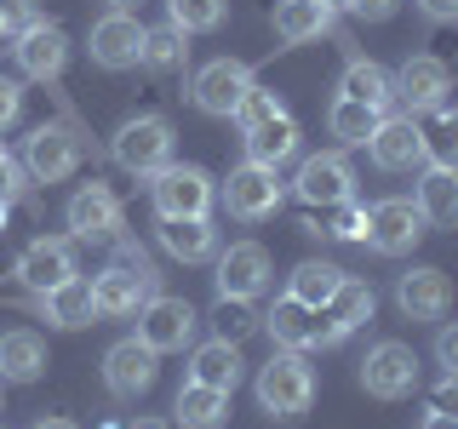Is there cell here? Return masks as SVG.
Wrapping results in <instances>:
<instances>
[{"label":"cell","instance_id":"cell-19","mask_svg":"<svg viewBox=\"0 0 458 429\" xmlns=\"http://www.w3.org/2000/svg\"><path fill=\"white\" fill-rule=\"evenodd\" d=\"M395 304H401V315H412V321H441L447 304H453V281L441 275V269L419 264L395 281Z\"/></svg>","mask_w":458,"mask_h":429},{"label":"cell","instance_id":"cell-47","mask_svg":"<svg viewBox=\"0 0 458 429\" xmlns=\"http://www.w3.org/2000/svg\"><path fill=\"white\" fill-rule=\"evenodd\" d=\"M419 12L429 23H458V0H419Z\"/></svg>","mask_w":458,"mask_h":429},{"label":"cell","instance_id":"cell-50","mask_svg":"<svg viewBox=\"0 0 458 429\" xmlns=\"http://www.w3.org/2000/svg\"><path fill=\"white\" fill-rule=\"evenodd\" d=\"M35 429H75V424H69V418H40Z\"/></svg>","mask_w":458,"mask_h":429},{"label":"cell","instance_id":"cell-3","mask_svg":"<svg viewBox=\"0 0 458 429\" xmlns=\"http://www.w3.org/2000/svg\"><path fill=\"white\" fill-rule=\"evenodd\" d=\"M195 326H200V315H195L190 298H166V292H155V298H143V309H138V338L149 343L155 355L190 349V343H195Z\"/></svg>","mask_w":458,"mask_h":429},{"label":"cell","instance_id":"cell-30","mask_svg":"<svg viewBox=\"0 0 458 429\" xmlns=\"http://www.w3.org/2000/svg\"><path fill=\"white\" fill-rule=\"evenodd\" d=\"M419 212H424V223H436V229H458V172L447 166H424V178H419Z\"/></svg>","mask_w":458,"mask_h":429},{"label":"cell","instance_id":"cell-22","mask_svg":"<svg viewBox=\"0 0 458 429\" xmlns=\"http://www.w3.org/2000/svg\"><path fill=\"white\" fill-rule=\"evenodd\" d=\"M241 372H247V361H241V343H229V338L195 343V355H190V383H207V390L235 395Z\"/></svg>","mask_w":458,"mask_h":429},{"label":"cell","instance_id":"cell-24","mask_svg":"<svg viewBox=\"0 0 458 429\" xmlns=\"http://www.w3.org/2000/svg\"><path fill=\"white\" fill-rule=\"evenodd\" d=\"M264 326H269V338H276L281 349H315V343H321V309L298 304L293 292L264 315Z\"/></svg>","mask_w":458,"mask_h":429},{"label":"cell","instance_id":"cell-4","mask_svg":"<svg viewBox=\"0 0 458 429\" xmlns=\"http://www.w3.org/2000/svg\"><path fill=\"white\" fill-rule=\"evenodd\" d=\"M114 161L126 172H138V178H155L166 161H172V121L166 114H138V121H126L121 132H114Z\"/></svg>","mask_w":458,"mask_h":429},{"label":"cell","instance_id":"cell-11","mask_svg":"<svg viewBox=\"0 0 458 429\" xmlns=\"http://www.w3.org/2000/svg\"><path fill=\"white\" fill-rule=\"evenodd\" d=\"M367 155H372L378 172H419V166H429L424 161V132H419L412 114H384L372 143H367Z\"/></svg>","mask_w":458,"mask_h":429},{"label":"cell","instance_id":"cell-28","mask_svg":"<svg viewBox=\"0 0 458 429\" xmlns=\"http://www.w3.org/2000/svg\"><path fill=\"white\" fill-rule=\"evenodd\" d=\"M47 372V338L18 326V332H0V378L6 383H35Z\"/></svg>","mask_w":458,"mask_h":429},{"label":"cell","instance_id":"cell-5","mask_svg":"<svg viewBox=\"0 0 458 429\" xmlns=\"http://www.w3.org/2000/svg\"><path fill=\"white\" fill-rule=\"evenodd\" d=\"M149 200H155V212H161V218H207V212H212V178L200 166L166 161L149 178Z\"/></svg>","mask_w":458,"mask_h":429},{"label":"cell","instance_id":"cell-25","mask_svg":"<svg viewBox=\"0 0 458 429\" xmlns=\"http://www.w3.org/2000/svg\"><path fill=\"white\" fill-rule=\"evenodd\" d=\"M338 97L390 114V104H395V75H384L372 57H350V63H344V80H338Z\"/></svg>","mask_w":458,"mask_h":429},{"label":"cell","instance_id":"cell-14","mask_svg":"<svg viewBox=\"0 0 458 429\" xmlns=\"http://www.w3.org/2000/svg\"><path fill=\"white\" fill-rule=\"evenodd\" d=\"M64 218L81 240H114L121 235V195H114L109 183H81V189L69 195Z\"/></svg>","mask_w":458,"mask_h":429},{"label":"cell","instance_id":"cell-43","mask_svg":"<svg viewBox=\"0 0 458 429\" xmlns=\"http://www.w3.org/2000/svg\"><path fill=\"white\" fill-rule=\"evenodd\" d=\"M429 412H453L458 418V372H447V378L429 390Z\"/></svg>","mask_w":458,"mask_h":429},{"label":"cell","instance_id":"cell-37","mask_svg":"<svg viewBox=\"0 0 458 429\" xmlns=\"http://www.w3.org/2000/svg\"><path fill=\"white\" fill-rule=\"evenodd\" d=\"M229 12V0H166V23L183 29V35H207V29H218Z\"/></svg>","mask_w":458,"mask_h":429},{"label":"cell","instance_id":"cell-44","mask_svg":"<svg viewBox=\"0 0 458 429\" xmlns=\"http://www.w3.org/2000/svg\"><path fill=\"white\" fill-rule=\"evenodd\" d=\"M18 114H23V92H18V80H0V132H6Z\"/></svg>","mask_w":458,"mask_h":429},{"label":"cell","instance_id":"cell-52","mask_svg":"<svg viewBox=\"0 0 458 429\" xmlns=\"http://www.w3.org/2000/svg\"><path fill=\"white\" fill-rule=\"evenodd\" d=\"M6 218H12V206H6V200H0V235H6Z\"/></svg>","mask_w":458,"mask_h":429},{"label":"cell","instance_id":"cell-26","mask_svg":"<svg viewBox=\"0 0 458 429\" xmlns=\"http://www.w3.org/2000/svg\"><path fill=\"white\" fill-rule=\"evenodd\" d=\"M298 143H304V126L281 109V114H269L264 126H252V132H247V161L281 166V161H293V155H298Z\"/></svg>","mask_w":458,"mask_h":429},{"label":"cell","instance_id":"cell-46","mask_svg":"<svg viewBox=\"0 0 458 429\" xmlns=\"http://www.w3.org/2000/svg\"><path fill=\"white\" fill-rule=\"evenodd\" d=\"M436 361L458 372V326H441V338H436Z\"/></svg>","mask_w":458,"mask_h":429},{"label":"cell","instance_id":"cell-1","mask_svg":"<svg viewBox=\"0 0 458 429\" xmlns=\"http://www.w3.org/2000/svg\"><path fill=\"white\" fill-rule=\"evenodd\" d=\"M315 400V366L304 349H281L269 366H258V407L269 418H304Z\"/></svg>","mask_w":458,"mask_h":429},{"label":"cell","instance_id":"cell-42","mask_svg":"<svg viewBox=\"0 0 458 429\" xmlns=\"http://www.w3.org/2000/svg\"><path fill=\"white\" fill-rule=\"evenodd\" d=\"M23 178H29V172H23L18 161H12V155H0V200H6V206L23 195Z\"/></svg>","mask_w":458,"mask_h":429},{"label":"cell","instance_id":"cell-15","mask_svg":"<svg viewBox=\"0 0 458 429\" xmlns=\"http://www.w3.org/2000/svg\"><path fill=\"white\" fill-rule=\"evenodd\" d=\"M264 286H269V252L258 247V240H235V247L218 252V298L252 304Z\"/></svg>","mask_w":458,"mask_h":429},{"label":"cell","instance_id":"cell-51","mask_svg":"<svg viewBox=\"0 0 458 429\" xmlns=\"http://www.w3.org/2000/svg\"><path fill=\"white\" fill-rule=\"evenodd\" d=\"M138 6V0H109V12H132Z\"/></svg>","mask_w":458,"mask_h":429},{"label":"cell","instance_id":"cell-2","mask_svg":"<svg viewBox=\"0 0 458 429\" xmlns=\"http://www.w3.org/2000/svg\"><path fill=\"white\" fill-rule=\"evenodd\" d=\"M424 229L429 223H424V212H419L412 195H384V200L367 206V247L384 252V257H407L424 240Z\"/></svg>","mask_w":458,"mask_h":429},{"label":"cell","instance_id":"cell-32","mask_svg":"<svg viewBox=\"0 0 458 429\" xmlns=\"http://www.w3.org/2000/svg\"><path fill=\"white\" fill-rule=\"evenodd\" d=\"M419 132H424V161L458 172V109L447 104L429 109V121H419Z\"/></svg>","mask_w":458,"mask_h":429},{"label":"cell","instance_id":"cell-17","mask_svg":"<svg viewBox=\"0 0 458 429\" xmlns=\"http://www.w3.org/2000/svg\"><path fill=\"white\" fill-rule=\"evenodd\" d=\"M293 189H298L304 206H333V200L355 195V172H350V161H344L338 149H327V155H310V161L298 166Z\"/></svg>","mask_w":458,"mask_h":429},{"label":"cell","instance_id":"cell-55","mask_svg":"<svg viewBox=\"0 0 458 429\" xmlns=\"http://www.w3.org/2000/svg\"><path fill=\"white\" fill-rule=\"evenodd\" d=\"M104 429H121V424H104Z\"/></svg>","mask_w":458,"mask_h":429},{"label":"cell","instance_id":"cell-41","mask_svg":"<svg viewBox=\"0 0 458 429\" xmlns=\"http://www.w3.org/2000/svg\"><path fill=\"white\" fill-rule=\"evenodd\" d=\"M114 264H121V269H132V275H143V281H155L149 252H143L138 240H126V235H114Z\"/></svg>","mask_w":458,"mask_h":429},{"label":"cell","instance_id":"cell-10","mask_svg":"<svg viewBox=\"0 0 458 429\" xmlns=\"http://www.w3.org/2000/svg\"><path fill=\"white\" fill-rule=\"evenodd\" d=\"M86 52H92L98 69H138L143 57V23L132 18V12H104V18L92 23V40H86Z\"/></svg>","mask_w":458,"mask_h":429},{"label":"cell","instance_id":"cell-29","mask_svg":"<svg viewBox=\"0 0 458 429\" xmlns=\"http://www.w3.org/2000/svg\"><path fill=\"white\" fill-rule=\"evenodd\" d=\"M161 247L178 264H207V257H218V229L207 218H161Z\"/></svg>","mask_w":458,"mask_h":429},{"label":"cell","instance_id":"cell-48","mask_svg":"<svg viewBox=\"0 0 458 429\" xmlns=\"http://www.w3.org/2000/svg\"><path fill=\"white\" fill-rule=\"evenodd\" d=\"M424 429H458L453 412H424Z\"/></svg>","mask_w":458,"mask_h":429},{"label":"cell","instance_id":"cell-13","mask_svg":"<svg viewBox=\"0 0 458 429\" xmlns=\"http://www.w3.org/2000/svg\"><path fill=\"white\" fill-rule=\"evenodd\" d=\"M447 92H453V69L441 63V57H407L401 63V75H395V97L407 104V114H429V109H441L447 104Z\"/></svg>","mask_w":458,"mask_h":429},{"label":"cell","instance_id":"cell-49","mask_svg":"<svg viewBox=\"0 0 458 429\" xmlns=\"http://www.w3.org/2000/svg\"><path fill=\"white\" fill-rule=\"evenodd\" d=\"M126 429H172V424H161V418H138V424H126Z\"/></svg>","mask_w":458,"mask_h":429},{"label":"cell","instance_id":"cell-36","mask_svg":"<svg viewBox=\"0 0 458 429\" xmlns=\"http://www.w3.org/2000/svg\"><path fill=\"white\" fill-rule=\"evenodd\" d=\"M338 281H344V269H333V264H321V257H310V264H298V269H293V286H286V292H293L298 304L321 309L327 298L338 292Z\"/></svg>","mask_w":458,"mask_h":429},{"label":"cell","instance_id":"cell-53","mask_svg":"<svg viewBox=\"0 0 458 429\" xmlns=\"http://www.w3.org/2000/svg\"><path fill=\"white\" fill-rule=\"evenodd\" d=\"M321 6H333V12H350V0H321Z\"/></svg>","mask_w":458,"mask_h":429},{"label":"cell","instance_id":"cell-9","mask_svg":"<svg viewBox=\"0 0 458 429\" xmlns=\"http://www.w3.org/2000/svg\"><path fill=\"white\" fill-rule=\"evenodd\" d=\"M224 206H229V218H241V223H258V218H276L281 212V178H276V166H235L229 172V183H224Z\"/></svg>","mask_w":458,"mask_h":429},{"label":"cell","instance_id":"cell-6","mask_svg":"<svg viewBox=\"0 0 458 429\" xmlns=\"http://www.w3.org/2000/svg\"><path fill=\"white\" fill-rule=\"evenodd\" d=\"M247 92H252V69L235 63V57H212V63H200L195 80H190L195 109L200 114H218V121H235V109H241V97H247Z\"/></svg>","mask_w":458,"mask_h":429},{"label":"cell","instance_id":"cell-35","mask_svg":"<svg viewBox=\"0 0 458 429\" xmlns=\"http://www.w3.org/2000/svg\"><path fill=\"white\" fill-rule=\"evenodd\" d=\"M384 114L367 109V104H350V97H333V109H327V126H333L338 143H350V149H367L372 132H378Z\"/></svg>","mask_w":458,"mask_h":429},{"label":"cell","instance_id":"cell-56","mask_svg":"<svg viewBox=\"0 0 458 429\" xmlns=\"http://www.w3.org/2000/svg\"><path fill=\"white\" fill-rule=\"evenodd\" d=\"M0 40H6V29H0Z\"/></svg>","mask_w":458,"mask_h":429},{"label":"cell","instance_id":"cell-57","mask_svg":"<svg viewBox=\"0 0 458 429\" xmlns=\"http://www.w3.org/2000/svg\"><path fill=\"white\" fill-rule=\"evenodd\" d=\"M0 155H6V149H0Z\"/></svg>","mask_w":458,"mask_h":429},{"label":"cell","instance_id":"cell-34","mask_svg":"<svg viewBox=\"0 0 458 429\" xmlns=\"http://www.w3.org/2000/svg\"><path fill=\"white\" fill-rule=\"evenodd\" d=\"M310 235H327V240H367V206H355V200L310 206Z\"/></svg>","mask_w":458,"mask_h":429},{"label":"cell","instance_id":"cell-20","mask_svg":"<svg viewBox=\"0 0 458 429\" xmlns=\"http://www.w3.org/2000/svg\"><path fill=\"white\" fill-rule=\"evenodd\" d=\"M143 298H155V281H143V275H132V269H121V264H109L104 275H92V304H98L104 321H126V315H138Z\"/></svg>","mask_w":458,"mask_h":429},{"label":"cell","instance_id":"cell-39","mask_svg":"<svg viewBox=\"0 0 458 429\" xmlns=\"http://www.w3.org/2000/svg\"><path fill=\"white\" fill-rule=\"evenodd\" d=\"M212 321H218V338H229V343H241L258 326V315L241 304V298H218V315H212Z\"/></svg>","mask_w":458,"mask_h":429},{"label":"cell","instance_id":"cell-33","mask_svg":"<svg viewBox=\"0 0 458 429\" xmlns=\"http://www.w3.org/2000/svg\"><path fill=\"white\" fill-rule=\"evenodd\" d=\"M183 29H172V23H161V29H143V57L138 63L143 69H155V75H178L183 63H190V46H183Z\"/></svg>","mask_w":458,"mask_h":429},{"label":"cell","instance_id":"cell-23","mask_svg":"<svg viewBox=\"0 0 458 429\" xmlns=\"http://www.w3.org/2000/svg\"><path fill=\"white\" fill-rule=\"evenodd\" d=\"M40 315H47L52 326H64V332H81V326L98 321V304H92V281L69 275L64 286H52V292H40Z\"/></svg>","mask_w":458,"mask_h":429},{"label":"cell","instance_id":"cell-16","mask_svg":"<svg viewBox=\"0 0 458 429\" xmlns=\"http://www.w3.org/2000/svg\"><path fill=\"white\" fill-rule=\"evenodd\" d=\"M12 57H18V69L29 80H57L69 63V35L57 23L40 18L35 29H23V35H12Z\"/></svg>","mask_w":458,"mask_h":429},{"label":"cell","instance_id":"cell-38","mask_svg":"<svg viewBox=\"0 0 458 429\" xmlns=\"http://www.w3.org/2000/svg\"><path fill=\"white\" fill-rule=\"evenodd\" d=\"M281 109H286V104H281L276 92H264V86H252V92L241 97V109H235V126H241V132H252V126H264L269 114H281Z\"/></svg>","mask_w":458,"mask_h":429},{"label":"cell","instance_id":"cell-21","mask_svg":"<svg viewBox=\"0 0 458 429\" xmlns=\"http://www.w3.org/2000/svg\"><path fill=\"white\" fill-rule=\"evenodd\" d=\"M69 275H75V247H69V240H47V235H40L35 240V247H29L23 257H18V281L29 286V292H52V286H64Z\"/></svg>","mask_w":458,"mask_h":429},{"label":"cell","instance_id":"cell-40","mask_svg":"<svg viewBox=\"0 0 458 429\" xmlns=\"http://www.w3.org/2000/svg\"><path fill=\"white\" fill-rule=\"evenodd\" d=\"M35 23H40V0H0V29L6 35H23Z\"/></svg>","mask_w":458,"mask_h":429},{"label":"cell","instance_id":"cell-8","mask_svg":"<svg viewBox=\"0 0 458 429\" xmlns=\"http://www.w3.org/2000/svg\"><path fill=\"white\" fill-rule=\"evenodd\" d=\"M361 390L378 395V400H407L419 390V355H412L407 343H395V338L372 343L367 361H361Z\"/></svg>","mask_w":458,"mask_h":429},{"label":"cell","instance_id":"cell-27","mask_svg":"<svg viewBox=\"0 0 458 429\" xmlns=\"http://www.w3.org/2000/svg\"><path fill=\"white\" fill-rule=\"evenodd\" d=\"M333 29V6L321 0H276V40L281 46H304Z\"/></svg>","mask_w":458,"mask_h":429},{"label":"cell","instance_id":"cell-45","mask_svg":"<svg viewBox=\"0 0 458 429\" xmlns=\"http://www.w3.org/2000/svg\"><path fill=\"white\" fill-rule=\"evenodd\" d=\"M395 6H401V0H350V12H355V18H367V23L395 18Z\"/></svg>","mask_w":458,"mask_h":429},{"label":"cell","instance_id":"cell-54","mask_svg":"<svg viewBox=\"0 0 458 429\" xmlns=\"http://www.w3.org/2000/svg\"><path fill=\"white\" fill-rule=\"evenodd\" d=\"M0 412H6V378H0Z\"/></svg>","mask_w":458,"mask_h":429},{"label":"cell","instance_id":"cell-31","mask_svg":"<svg viewBox=\"0 0 458 429\" xmlns=\"http://www.w3.org/2000/svg\"><path fill=\"white\" fill-rule=\"evenodd\" d=\"M172 412H178L183 429H224L229 424V395L224 390H207V383H183Z\"/></svg>","mask_w":458,"mask_h":429},{"label":"cell","instance_id":"cell-7","mask_svg":"<svg viewBox=\"0 0 458 429\" xmlns=\"http://www.w3.org/2000/svg\"><path fill=\"white\" fill-rule=\"evenodd\" d=\"M81 155H86V143H81V132L75 126H35L29 132V143H23V172L35 183H64L69 172L81 166Z\"/></svg>","mask_w":458,"mask_h":429},{"label":"cell","instance_id":"cell-12","mask_svg":"<svg viewBox=\"0 0 458 429\" xmlns=\"http://www.w3.org/2000/svg\"><path fill=\"white\" fill-rule=\"evenodd\" d=\"M155 361H161V355H155L143 338H121V343L104 355V383H109V395H121V400L149 395V390H155V372H161Z\"/></svg>","mask_w":458,"mask_h":429},{"label":"cell","instance_id":"cell-18","mask_svg":"<svg viewBox=\"0 0 458 429\" xmlns=\"http://www.w3.org/2000/svg\"><path fill=\"white\" fill-rule=\"evenodd\" d=\"M372 309H378L372 286H367V281H355V275H344V281H338V292L321 304V343H344V338L355 332V326H367V321H372Z\"/></svg>","mask_w":458,"mask_h":429}]
</instances>
